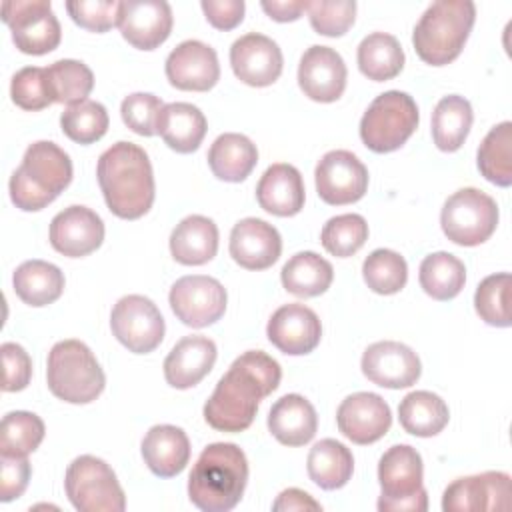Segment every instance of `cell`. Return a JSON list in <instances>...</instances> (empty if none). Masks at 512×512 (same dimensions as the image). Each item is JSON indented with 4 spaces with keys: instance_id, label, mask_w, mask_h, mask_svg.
I'll use <instances>...</instances> for the list:
<instances>
[{
    "instance_id": "6da1fadb",
    "label": "cell",
    "mask_w": 512,
    "mask_h": 512,
    "mask_svg": "<svg viewBox=\"0 0 512 512\" xmlns=\"http://www.w3.org/2000/svg\"><path fill=\"white\" fill-rule=\"evenodd\" d=\"M280 378V364L266 352L248 350L240 354L206 400L204 420L220 432L250 428L260 400L278 388Z\"/></svg>"
},
{
    "instance_id": "7a4b0ae2",
    "label": "cell",
    "mask_w": 512,
    "mask_h": 512,
    "mask_svg": "<svg viewBox=\"0 0 512 512\" xmlns=\"http://www.w3.org/2000/svg\"><path fill=\"white\" fill-rule=\"evenodd\" d=\"M106 206L124 220L144 216L154 204V172L148 154L134 142H116L104 150L96 166Z\"/></svg>"
},
{
    "instance_id": "3957f363",
    "label": "cell",
    "mask_w": 512,
    "mask_h": 512,
    "mask_svg": "<svg viewBox=\"0 0 512 512\" xmlns=\"http://www.w3.org/2000/svg\"><path fill=\"white\" fill-rule=\"evenodd\" d=\"M248 460L232 442L208 444L188 476V498L202 512H228L244 494Z\"/></svg>"
},
{
    "instance_id": "277c9868",
    "label": "cell",
    "mask_w": 512,
    "mask_h": 512,
    "mask_svg": "<svg viewBox=\"0 0 512 512\" xmlns=\"http://www.w3.org/2000/svg\"><path fill=\"white\" fill-rule=\"evenodd\" d=\"M72 182L70 156L48 140L30 144L22 164L10 176V198L24 212H38Z\"/></svg>"
},
{
    "instance_id": "5b68a950",
    "label": "cell",
    "mask_w": 512,
    "mask_h": 512,
    "mask_svg": "<svg viewBox=\"0 0 512 512\" xmlns=\"http://www.w3.org/2000/svg\"><path fill=\"white\" fill-rule=\"evenodd\" d=\"M476 6L470 0L432 2L412 32V44L422 62L444 66L456 60L472 32Z\"/></svg>"
},
{
    "instance_id": "8992f818",
    "label": "cell",
    "mask_w": 512,
    "mask_h": 512,
    "mask_svg": "<svg viewBox=\"0 0 512 512\" xmlns=\"http://www.w3.org/2000/svg\"><path fill=\"white\" fill-rule=\"evenodd\" d=\"M46 380L50 392L68 404L94 402L104 386L106 376L92 350L80 340H60L48 352Z\"/></svg>"
},
{
    "instance_id": "52a82bcc",
    "label": "cell",
    "mask_w": 512,
    "mask_h": 512,
    "mask_svg": "<svg viewBox=\"0 0 512 512\" xmlns=\"http://www.w3.org/2000/svg\"><path fill=\"white\" fill-rule=\"evenodd\" d=\"M422 456L408 444L390 446L378 462L380 512H424L428 494L422 484Z\"/></svg>"
},
{
    "instance_id": "ba28073f",
    "label": "cell",
    "mask_w": 512,
    "mask_h": 512,
    "mask_svg": "<svg viewBox=\"0 0 512 512\" xmlns=\"http://www.w3.org/2000/svg\"><path fill=\"white\" fill-rule=\"evenodd\" d=\"M418 120L414 98L400 90H388L366 108L360 120V138L372 152H394L414 134Z\"/></svg>"
},
{
    "instance_id": "9c48e42d",
    "label": "cell",
    "mask_w": 512,
    "mask_h": 512,
    "mask_svg": "<svg viewBox=\"0 0 512 512\" xmlns=\"http://www.w3.org/2000/svg\"><path fill=\"white\" fill-rule=\"evenodd\" d=\"M64 488L70 504L80 512H122L126 508V496L114 470L90 454L70 462Z\"/></svg>"
},
{
    "instance_id": "30bf717a",
    "label": "cell",
    "mask_w": 512,
    "mask_h": 512,
    "mask_svg": "<svg viewBox=\"0 0 512 512\" xmlns=\"http://www.w3.org/2000/svg\"><path fill=\"white\" fill-rule=\"evenodd\" d=\"M446 238L458 246L486 242L498 226V204L478 188H462L448 196L440 212Z\"/></svg>"
},
{
    "instance_id": "8fae6325",
    "label": "cell",
    "mask_w": 512,
    "mask_h": 512,
    "mask_svg": "<svg viewBox=\"0 0 512 512\" xmlns=\"http://www.w3.org/2000/svg\"><path fill=\"white\" fill-rule=\"evenodd\" d=\"M2 20L24 54H48L60 44L62 28L50 0H6L2 2Z\"/></svg>"
},
{
    "instance_id": "7c38bea8",
    "label": "cell",
    "mask_w": 512,
    "mask_h": 512,
    "mask_svg": "<svg viewBox=\"0 0 512 512\" xmlns=\"http://www.w3.org/2000/svg\"><path fill=\"white\" fill-rule=\"evenodd\" d=\"M110 328L116 340L134 354H148L164 340V318L158 306L142 296H122L110 314Z\"/></svg>"
},
{
    "instance_id": "4fadbf2b",
    "label": "cell",
    "mask_w": 512,
    "mask_h": 512,
    "mask_svg": "<svg viewBox=\"0 0 512 512\" xmlns=\"http://www.w3.org/2000/svg\"><path fill=\"white\" fill-rule=\"evenodd\" d=\"M176 318L190 328H204L218 322L226 312V288L212 276L192 274L178 278L168 294Z\"/></svg>"
},
{
    "instance_id": "5bb4252c",
    "label": "cell",
    "mask_w": 512,
    "mask_h": 512,
    "mask_svg": "<svg viewBox=\"0 0 512 512\" xmlns=\"http://www.w3.org/2000/svg\"><path fill=\"white\" fill-rule=\"evenodd\" d=\"M318 196L332 206L358 202L368 190V168L350 150L326 152L314 170Z\"/></svg>"
},
{
    "instance_id": "9a60e30c",
    "label": "cell",
    "mask_w": 512,
    "mask_h": 512,
    "mask_svg": "<svg viewBox=\"0 0 512 512\" xmlns=\"http://www.w3.org/2000/svg\"><path fill=\"white\" fill-rule=\"evenodd\" d=\"M510 476L506 472H482L464 476L446 486L444 512H486L510 508Z\"/></svg>"
},
{
    "instance_id": "2e32d148",
    "label": "cell",
    "mask_w": 512,
    "mask_h": 512,
    "mask_svg": "<svg viewBox=\"0 0 512 512\" xmlns=\"http://www.w3.org/2000/svg\"><path fill=\"white\" fill-rule=\"evenodd\" d=\"M362 374L376 386L398 390L418 382L422 374L418 354L394 340H380L370 344L362 354Z\"/></svg>"
},
{
    "instance_id": "e0dca14e",
    "label": "cell",
    "mask_w": 512,
    "mask_h": 512,
    "mask_svg": "<svg viewBox=\"0 0 512 512\" xmlns=\"http://www.w3.org/2000/svg\"><path fill=\"white\" fill-rule=\"evenodd\" d=\"M172 8L164 0H124L120 2L118 28L122 38L138 50H154L172 32Z\"/></svg>"
},
{
    "instance_id": "ac0fdd59",
    "label": "cell",
    "mask_w": 512,
    "mask_h": 512,
    "mask_svg": "<svg viewBox=\"0 0 512 512\" xmlns=\"http://www.w3.org/2000/svg\"><path fill=\"white\" fill-rule=\"evenodd\" d=\"M230 66L240 82L264 88L280 78L284 58L280 46L272 38L248 32L234 40L230 48Z\"/></svg>"
},
{
    "instance_id": "d6986e66",
    "label": "cell",
    "mask_w": 512,
    "mask_h": 512,
    "mask_svg": "<svg viewBox=\"0 0 512 512\" xmlns=\"http://www.w3.org/2000/svg\"><path fill=\"white\" fill-rule=\"evenodd\" d=\"M344 58L330 46H310L298 64V86L314 102H336L346 88Z\"/></svg>"
},
{
    "instance_id": "ffe728a7",
    "label": "cell",
    "mask_w": 512,
    "mask_h": 512,
    "mask_svg": "<svg viewBox=\"0 0 512 512\" xmlns=\"http://www.w3.org/2000/svg\"><path fill=\"white\" fill-rule=\"evenodd\" d=\"M338 430L354 444H372L380 440L392 424L390 406L374 392H356L346 396L336 412Z\"/></svg>"
},
{
    "instance_id": "44dd1931",
    "label": "cell",
    "mask_w": 512,
    "mask_h": 512,
    "mask_svg": "<svg viewBox=\"0 0 512 512\" xmlns=\"http://www.w3.org/2000/svg\"><path fill=\"white\" fill-rule=\"evenodd\" d=\"M166 78L178 90L206 92L220 78L216 50L200 40L180 42L166 58Z\"/></svg>"
},
{
    "instance_id": "7402d4cb",
    "label": "cell",
    "mask_w": 512,
    "mask_h": 512,
    "mask_svg": "<svg viewBox=\"0 0 512 512\" xmlns=\"http://www.w3.org/2000/svg\"><path fill=\"white\" fill-rule=\"evenodd\" d=\"M104 240L102 218L86 206H68L50 222V244L68 258H82L100 248Z\"/></svg>"
},
{
    "instance_id": "603a6c76",
    "label": "cell",
    "mask_w": 512,
    "mask_h": 512,
    "mask_svg": "<svg viewBox=\"0 0 512 512\" xmlns=\"http://www.w3.org/2000/svg\"><path fill=\"white\" fill-rule=\"evenodd\" d=\"M268 340L288 356H302L320 344L322 324L318 314L298 302L280 306L268 320Z\"/></svg>"
},
{
    "instance_id": "cb8c5ba5",
    "label": "cell",
    "mask_w": 512,
    "mask_h": 512,
    "mask_svg": "<svg viewBox=\"0 0 512 512\" xmlns=\"http://www.w3.org/2000/svg\"><path fill=\"white\" fill-rule=\"evenodd\" d=\"M282 252L278 230L260 218H242L230 232V256L246 270L270 268Z\"/></svg>"
},
{
    "instance_id": "d4e9b609",
    "label": "cell",
    "mask_w": 512,
    "mask_h": 512,
    "mask_svg": "<svg viewBox=\"0 0 512 512\" xmlns=\"http://www.w3.org/2000/svg\"><path fill=\"white\" fill-rule=\"evenodd\" d=\"M216 344L206 336H184L164 360V378L172 388L196 386L216 362Z\"/></svg>"
},
{
    "instance_id": "484cf974",
    "label": "cell",
    "mask_w": 512,
    "mask_h": 512,
    "mask_svg": "<svg viewBox=\"0 0 512 512\" xmlns=\"http://www.w3.org/2000/svg\"><path fill=\"white\" fill-rule=\"evenodd\" d=\"M256 200L262 210L274 216H294L304 208V180L292 164H272L260 176Z\"/></svg>"
},
{
    "instance_id": "4316f807",
    "label": "cell",
    "mask_w": 512,
    "mask_h": 512,
    "mask_svg": "<svg viewBox=\"0 0 512 512\" xmlns=\"http://www.w3.org/2000/svg\"><path fill=\"white\" fill-rule=\"evenodd\" d=\"M142 458L152 474L172 478L190 460V440L186 432L172 424H156L142 438Z\"/></svg>"
},
{
    "instance_id": "83f0119b",
    "label": "cell",
    "mask_w": 512,
    "mask_h": 512,
    "mask_svg": "<svg viewBox=\"0 0 512 512\" xmlns=\"http://www.w3.org/2000/svg\"><path fill=\"white\" fill-rule=\"evenodd\" d=\"M318 428V416L310 400L300 394H284L268 412V430L284 446L308 444Z\"/></svg>"
},
{
    "instance_id": "f1b7e54d",
    "label": "cell",
    "mask_w": 512,
    "mask_h": 512,
    "mask_svg": "<svg viewBox=\"0 0 512 512\" xmlns=\"http://www.w3.org/2000/svg\"><path fill=\"white\" fill-rule=\"evenodd\" d=\"M206 130L208 124L202 110L188 102L164 104L156 124V134H160L166 146L178 154H190L198 150Z\"/></svg>"
},
{
    "instance_id": "f546056e",
    "label": "cell",
    "mask_w": 512,
    "mask_h": 512,
    "mask_svg": "<svg viewBox=\"0 0 512 512\" xmlns=\"http://www.w3.org/2000/svg\"><path fill=\"white\" fill-rule=\"evenodd\" d=\"M216 252L218 226L206 216H186L170 234V254L184 266L206 264L216 256Z\"/></svg>"
},
{
    "instance_id": "4dcf8cb0",
    "label": "cell",
    "mask_w": 512,
    "mask_h": 512,
    "mask_svg": "<svg viewBox=\"0 0 512 512\" xmlns=\"http://www.w3.org/2000/svg\"><path fill=\"white\" fill-rule=\"evenodd\" d=\"M258 162L256 144L236 132L220 134L208 150V166L212 174L224 182H242L250 176Z\"/></svg>"
},
{
    "instance_id": "1f68e13d",
    "label": "cell",
    "mask_w": 512,
    "mask_h": 512,
    "mask_svg": "<svg viewBox=\"0 0 512 512\" xmlns=\"http://www.w3.org/2000/svg\"><path fill=\"white\" fill-rule=\"evenodd\" d=\"M16 296L34 308L56 302L64 292L62 270L46 260H26L12 276Z\"/></svg>"
},
{
    "instance_id": "d6a6232c",
    "label": "cell",
    "mask_w": 512,
    "mask_h": 512,
    "mask_svg": "<svg viewBox=\"0 0 512 512\" xmlns=\"http://www.w3.org/2000/svg\"><path fill=\"white\" fill-rule=\"evenodd\" d=\"M398 418L400 426L408 434L430 438L446 428L450 412L438 394L428 390H414L406 394L398 404Z\"/></svg>"
},
{
    "instance_id": "836d02e7",
    "label": "cell",
    "mask_w": 512,
    "mask_h": 512,
    "mask_svg": "<svg viewBox=\"0 0 512 512\" xmlns=\"http://www.w3.org/2000/svg\"><path fill=\"white\" fill-rule=\"evenodd\" d=\"M310 480L322 490H338L348 484L354 472L352 452L334 438L316 442L306 460Z\"/></svg>"
},
{
    "instance_id": "e575fe53",
    "label": "cell",
    "mask_w": 512,
    "mask_h": 512,
    "mask_svg": "<svg viewBox=\"0 0 512 512\" xmlns=\"http://www.w3.org/2000/svg\"><path fill=\"white\" fill-rule=\"evenodd\" d=\"M280 280L290 294L298 298H314L330 288L334 280V270L326 258L306 250L294 254L282 266Z\"/></svg>"
},
{
    "instance_id": "d590c367",
    "label": "cell",
    "mask_w": 512,
    "mask_h": 512,
    "mask_svg": "<svg viewBox=\"0 0 512 512\" xmlns=\"http://www.w3.org/2000/svg\"><path fill=\"white\" fill-rule=\"evenodd\" d=\"M360 72L374 82L392 80L404 68V50L396 36L372 32L358 44L356 52Z\"/></svg>"
},
{
    "instance_id": "8d00e7d4",
    "label": "cell",
    "mask_w": 512,
    "mask_h": 512,
    "mask_svg": "<svg viewBox=\"0 0 512 512\" xmlns=\"http://www.w3.org/2000/svg\"><path fill=\"white\" fill-rule=\"evenodd\" d=\"M474 112L464 96H444L432 112V140L442 152H456L472 128Z\"/></svg>"
},
{
    "instance_id": "74e56055",
    "label": "cell",
    "mask_w": 512,
    "mask_h": 512,
    "mask_svg": "<svg viewBox=\"0 0 512 512\" xmlns=\"http://www.w3.org/2000/svg\"><path fill=\"white\" fill-rule=\"evenodd\" d=\"M418 280L422 290L434 300H452L466 282V268L450 252H432L420 262Z\"/></svg>"
},
{
    "instance_id": "f35d334b",
    "label": "cell",
    "mask_w": 512,
    "mask_h": 512,
    "mask_svg": "<svg viewBox=\"0 0 512 512\" xmlns=\"http://www.w3.org/2000/svg\"><path fill=\"white\" fill-rule=\"evenodd\" d=\"M478 170L480 174L496 184L510 186L512 184V122L504 120L490 128L478 148Z\"/></svg>"
},
{
    "instance_id": "ab89813d",
    "label": "cell",
    "mask_w": 512,
    "mask_h": 512,
    "mask_svg": "<svg viewBox=\"0 0 512 512\" xmlns=\"http://www.w3.org/2000/svg\"><path fill=\"white\" fill-rule=\"evenodd\" d=\"M46 80L54 102L60 104H78L94 88L92 70L80 60H58L46 68Z\"/></svg>"
},
{
    "instance_id": "60d3db41",
    "label": "cell",
    "mask_w": 512,
    "mask_h": 512,
    "mask_svg": "<svg viewBox=\"0 0 512 512\" xmlns=\"http://www.w3.org/2000/svg\"><path fill=\"white\" fill-rule=\"evenodd\" d=\"M44 422L34 412L16 410L2 418L0 426V454L2 456H28L44 440Z\"/></svg>"
},
{
    "instance_id": "b9f144b4",
    "label": "cell",
    "mask_w": 512,
    "mask_h": 512,
    "mask_svg": "<svg viewBox=\"0 0 512 512\" xmlns=\"http://www.w3.org/2000/svg\"><path fill=\"white\" fill-rule=\"evenodd\" d=\"M362 276L368 288L376 294H396L406 286L408 264L406 260L388 248L370 252L362 264Z\"/></svg>"
},
{
    "instance_id": "7bdbcfd3",
    "label": "cell",
    "mask_w": 512,
    "mask_h": 512,
    "mask_svg": "<svg viewBox=\"0 0 512 512\" xmlns=\"http://www.w3.org/2000/svg\"><path fill=\"white\" fill-rule=\"evenodd\" d=\"M108 112L100 102L84 100L68 106L60 116L62 132L78 144H92L108 130Z\"/></svg>"
},
{
    "instance_id": "ee69618b",
    "label": "cell",
    "mask_w": 512,
    "mask_h": 512,
    "mask_svg": "<svg viewBox=\"0 0 512 512\" xmlns=\"http://www.w3.org/2000/svg\"><path fill=\"white\" fill-rule=\"evenodd\" d=\"M368 240V224L360 214H340L330 218L322 232L320 242L326 252L338 258L356 254Z\"/></svg>"
},
{
    "instance_id": "f6af8a7d",
    "label": "cell",
    "mask_w": 512,
    "mask_h": 512,
    "mask_svg": "<svg viewBox=\"0 0 512 512\" xmlns=\"http://www.w3.org/2000/svg\"><path fill=\"white\" fill-rule=\"evenodd\" d=\"M508 292H510V274L498 272L486 276L474 294L476 314L490 326L508 328L510 326V308H508Z\"/></svg>"
},
{
    "instance_id": "bcb514c9",
    "label": "cell",
    "mask_w": 512,
    "mask_h": 512,
    "mask_svg": "<svg viewBox=\"0 0 512 512\" xmlns=\"http://www.w3.org/2000/svg\"><path fill=\"white\" fill-rule=\"evenodd\" d=\"M306 12L310 26L322 36H342L354 24L356 2L354 0H308Z\"/></svg>"
},
{
    "instance_id": "7dc6e473",
    "label": "cell",
    "mask_w": 512,
    "mask_h": 512,
    "mask_svg": "<svg viewBox=\"0 0 512 512\" xmlns=\"http://www.w3.org/2000/svg\"><path fill=\"white\" fill-rule=\"evenodd\" d=\"M10 96L16 106L28 112H36L50 106L54 100L48 88L46 68L26 66L18 70L10 82Z\"/></svg>"
},
{
    "instance_id": "c3c4849f",
    "label": "cell",
    "mask_w": 512,
    "mask_h": 512,
    "mask_svg": "<svg viewBox=\"0 0 512 512\" xmlns=\"http://www.w3.org/2000/svg\"><path fill=\"white\" fill-rule=\"evenodd\" d=\"M162 108L164 102L158 96L150 92H134L122 100L120 116L132 132L140 136H154Z\"/></svg>"
},
{
    "instance_id": "681fc988",
    "label": "cell",
    "mask_w": 512,
    "mask_h": 512,
    "mask_svg": "<svg viewBox=\"0 0 512 512\" xmlns=\"http://www.w3.org/2000/svg\"><path fill=\"white\" fill-rule=\"evenodd\" d=\"M70 18L84 30L106 32L112 26H118V0H72L66 2Z\"/></svg>"
},
{
    "instance_id": "f907efd6",
    "label": "cell",
    "mask_w": 512,
    "mask_h": 512,
    "mask_svg": "<svg viewBox=\"0 0 512 512\" xmlns=\"http://www.w3.org/2000/svg\"><path fill=\"white\" fill-rule=\"evenodd\" d=\"M2 352V390L4 392H20L30 384L32 378V360L28 352L16 342H4L0 346Z\"/></svg>"
},
{
    "instance_id": "816d5d0a",
    "label": "cell",
    "mask_w": 512,
    "mask_h": 512,
    "mask_svg": "<svg viewBox=\"0 0 512 512\" xmlns=\"http://www.w3.org/2000/svg\"><path fill=\"white\" fill-rule=\"evenodd\" d=\"M32 468L26 456H2L0 458V500L10 502L20 498L28 486Z\"/></svg>"
},
{
    "instance_id": "f5cc1de1",
    "label": "cell",
    "mask_w": 512,
    "mask_h": 512,
    "mask_svg": "<svg viewBox=\"0 0 512 512\" xmlns=\"http://www.w3.org/2000/svg\"><path fill=\"white\" fill-rule=\"evenodd\" d=\"M206 20L218 30H232L244 18V0H202L200 2Z\"/></svg>"
},
{
    "instance_id": "db71d44e",
    "label": "cell",
    "mask_w": 512,
    "mask_h": 512,
    "mask_svg": "<svg viewBox=\"0 0 512 512\" xmlns=\"http://www.w3.org/2000/svg\"><path fill=\"white\" fill-rule=\"evenodd\" d=\"M274 512H302V510H322V506L304 490L300 488H288L278 494V498L272 504Z\"/></svg>"
},
{
    "instance_id": "11a10c76",
    "label": "cell",
    "mask_w": 512,
    "mask_h": 512,
    "mask_svg": "<svg viewBox=\"0 0 512 512\" xmlns=\"http://www.w3.org/2000/svg\"><path fill=\"white\" fill-rule=\"evenodd\" d=\"M260 6L276 22H294L306 10V0H262Z\"/></svg>"
}]
</instances>
